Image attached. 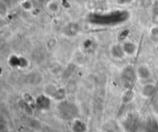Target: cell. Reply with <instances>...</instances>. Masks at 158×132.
I'll return each mask as SVG.
<instances>
[{
  "instance_id": "277c9868",
  "label": "cell",
  "mask_w": 158,
  "mask_h": 132,
  "mask_svg": "<svg viewBox=\"0 0 158 132\" xmlns=\"http://www.w3.org/2000/svg\"><path fill=\"white\" fill-rule=\"evenodd\" d=\"M135 76H137L136 72H134V70L131 68H125L122 77H123V80L127 85H131L135 80Z\"/></svg>"
},
{
  "instance_id": "6da1fadb",
  "label": "cell",
  "mask_w": 158,
  "mask_h": 132,
  "mask_svg": "<svg viewBox=\"0 0 158 132\" xmlns=\"http://www.w3.org/2000/svg\"><path fill=\"white\" fill-rule=\"evenodd\" d=\"M57 112L59 117L64 120L75 119L76 116L79 113V109L77 105L69 101H62L57 106Z\"/></svg>"
},
{
  "instance_id": "8992f818",
  "label": "cell",
  "mask_w": 158,
  "mask_h": 132,
  "mask_svg": "<svg viewBox=\"0 0 158 132\" xmlns=\"http://www.w3.org/2000/svg\"><path fill=\"white\" fill-rule=\"evenodd\" d=\"M136 74H137V77L141 80H148L151 76V72L149 68L144 65H142L137 68Z\"/></svg>"
},
{
  "instance_id": "7a4b0ae2",
  "label": "cell",
  "mask_w": 158,
  "mask_h": 132,
  "mask_svg": "<svg viewBox=\"0 0 158 132\" xmlns=\"http://www.w3.org/2000/svg\"><path fill=\"white\" fill-rule=\"evenodd\" d=\"M70 128H71L72 132H87V130H88L87 124L83 120L79 119V118H75L72 120Z\"/></svg>"
},
{
  "instance_id": "52a82bcc",
  "label": "cell",
  "mask_w": 158,
  "mask_h": 132,
  "mask_svg": "<svg viewBox=\"0 0 158 132\" xmlns=\"http://www.w3.org/2000/svg\"><path fill=\"white\" fill-rule=\"evenodd\" d=\"M122 46L126 55H133L136 51V46L131 42H125Z\"/></svg>"
},
{
  "instance_id": "3957f363",
  "label": "cell",
  "mask_w": 158,
  "mask_h": 132,
  "mask_svg": "<svg viewBox=\"0 0 158 132\" xmlns=\"http://www.w3.org/2000/svg\"><path fill=\"white\" fill-rule=\"evenodd\" d=\"M35 103H36V106L41 110H47L51 106V100L46 95H40L36 99Z\"/></svg>"
},
{
  "instance_id": "30bf717a",
  "label": "cell",
  "mask_w": 158,
  "mask_h": 132,
  "mask_svg": "<svg viewBox=\"0 0 158 132\" xmlns=\"http://www.w3.org/2000/svg\"><path fill=\"white\" fill-rule=\"evenodd\" d=\"M156 132H158V130H156Z\"/></svg>"
},
{
  "instance_id": "ba28073f",
  "label": "cell",
  "mask_w": 158,
  "mask_h": 132,
  "mask_svg": "<svg viewBox=\"0 0 158 132\" xmlns=\"http://www.w3.org/2000/svg\"><path fill=\"white\" fill-rule=\"evenodd\" d=\"M154 92H155V85L152 84V83H148V84H145L143 87L142 94L144 97H150L154 93Z\"/></svg>"
},
{
  "instance_id": "9c48e42d",
  "label": "cell",
  "mask_w": 158,
  "mask_h": 132,
  "mask_svg": "<svg viewBox=\"0 0 158 132\" xmlns=\"http://www.w3.org/2000/svg\"><path fill=\"white\" fill-rule=\"evenodd\" d=\"M96 132H105V131H103V130H98V131H96Z\"/></svg>"
},
{
  "instance_id": "5b68a950",
  "label": "cell",
  "mask_w": 158,
  "mask_h": 132,
  "mask_svg": "<svg viewBox=\"0 0 158 132\" xmlns=\"http://www.w3.org/2000/svg\"><path fill=\"white\" fill-rule=\"evenodd\" d=\"M110 52H111V55L113 57L117 58V59H122L124 56H125V52H124V49H123V46L122 45H119V44H115L111 47L110 49Z\"/></svg>"
}]
</instances>
